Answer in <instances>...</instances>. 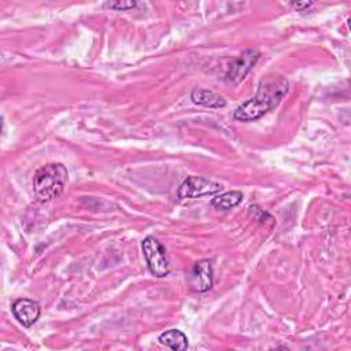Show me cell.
Segmentation results:
<instances>
[{
  "instance_id": "obj_1",
  "label": "cell",
  "mask_w": 351,
  "mask_h": 351,
  "mask_svg": "<svg viewBox=\"0 0 351 351\" xmlns=\"http://www.w3.org/2000/svg\"><path fill=\"white\" fill-rule=\"evenodd\" d=\"M289 84L285 77L281 75H267L259 85L256 95L241 103L233 112V118L243 122H250L261 118L271 108L278 106L285 93L288 92Z\"/></svg>"
},
{
  "instance_id": "obj_12",
  "label": "cell",
  "mask_w": 351,
  "mask_h": 351,
  "mask_svg": "<svg viewBox=\"0 0 351 351\" xmlns=\"http://www.w3.org/2000/svg\"><path fill=\"white\" fill-rule=\"evenodd\" d=\"M292 5H293L296 10H303V8H308V7H311V5H313V3H311V1H308V3H307V1H306V3H293Z\"/></svg>"
},
{
  "instance_id": "obj_9",
  "label": "cell",
  "mask_w": 351,
  "mask_h": 351,
  "mask_svg": "<svg viewBox=\"0 0 351 351\" xmlns=\"http://www.w3.org/2000/svg\"><path fill=\"white\" fill-rule=\"evenodd\" d=\"M159 343L176 350V351H182L188 348V337L185 333H182L178 329H169L166 332H163L159 337H158Z\"/></svg>"
},
{
  "instance_id": "obj_4",
  "label": "cell",
  "mask_w": 351,
  "mask_h": 351,
  "mask_svg": "<svg viewBox=\"0 0 351 351\" xmlns=\"http://www.w3.org/2000/svg\"><path fill=\"white\" fill-rule=\"evenodd\" d=\"M223 189L222 184L215 182L213 180L199 177V176H189L186 177L177 191L178 199H197L202 196L215 195Z\"/></svg>"
},
{
  "instance_id": "obj_11",
  "label": "cell",
  "mask_w": 351,
  "mask_h": 351,
  "mask_svg": "<svg viewBox=\"0 0 351 351\" xmlns=\"http://www.w3.org/2000/svg\"><path fill=\"white\" fill-rule=\"evenodd\" d=\"M106 7L112 10H129L136 7V1H115V3H107Z\"/></svg>"
},
{
  "instance_id": "obj_2",
  "label": "cell",
  "mask_w": 351,
  "mask_h": 351,
  "mask_svg": "<svg viewBox=\"0 0 351 351\" xmlns=\"http://www.w3.org/2000/svg\"><path fill=\"white\" fill-rule=\"evenodd\" d=\"M69 171L62 163H47L33 177V191L38 202L47 203L58 197L66 186Z\"/></svg>"
},
{
  "instance_id": "obj_10",
  "label": "cell",
  "mask_w": 351,
  "mask_h": 351,
  "mask_svg": "<svg viewBox=\"0 0 351 351\" xmlns=\"http://www.w3.org/2000/svg\"><path fill=\"white\" fill-rule=\"evenodd\" d=\"M243 200V193L240 191H229L219 196L211 199V206L219 210H229L240 204Z\"/></svg>"
},
{
  "instance_id": "obj_8",
  "label": "cell",
  "mask_w": 351,
  "mask_h": 351,
  "mask_svg": "<svg viewBox=\"0 0 351 351\" xmlns=\"http://www.w3.org/2000/svg\"><path fill=\"white\" fill-rule=\"evenodd\" d=\"M191 99L195 104L210 107V108H219L226 104L225 99L221 95L204 88L193 89L191 93Z\"/></svg>"
},
{
  "instance_id": "obj_7",
  "label": "cell",
  "mask_w": 351,
  "mask_h": 351,
  "mask_svg": "<svg viewBox=\"0 0 351 351\" xmlns=\"http://www.w3.org/2000/svg\"><path fill=\"white\" fill-rule=\"evenodd\" d=\"M11 311H12L14 317L16 318V321L19 324L29 328V326H32L33 324L37 322V319L40 317V313H41V308H40V304L37 302H34L32 299L22 298V299H16L12 303Z\"/></svg>"
},
{
  "instance_id": "obj_3",
  "label": "cell",
  "mask_w": 351,
  "mask_h": 351,
  "mask_svg": "<svg viewBox=\"0 0 351 351\" xmlns=\"http://www.w3.org/2000/svg\"><path fill=\"white\" fill-rule=\"evenodd\" d=\"M143 255L145 258L148 270L155 277H166L170 271V265L166 254V248L154 236H147L141 243Z\"/></svg>"
},
{
  "instance_id": "obj_6",
  "label": "cell",
  "mask_w": 351,
  "mask_h": 351,
  "mask_svg": "<svg viewBox=\"0 0 351 351\" xmlns=\"http://www.w3.org/2000/svg\"><path fill=\"white\" fill-rule=\"evenodd\" d=\"M259 59V52L255 49H245L233 62L229 64V70L226 73V80L232 84H239L244 77L251 71L256 60Z\"/></svg>"
},
{
  "instance_id": "obj_5",
  "label": "cell",
  "mask_w": 351,
  "mask_h": 351,
  "mask_svg": "<svg viewBox=\"0 0 351 351\" xmlns=\"http://www.w3.org/2000/svg\"><path fill=\"white\" fill-rule=\"evenodd\" d=\"M186 282L193 292H207L214 282L211 262L208 259L197 261L188 271Z\"/></svg>"
}]
</instances>
